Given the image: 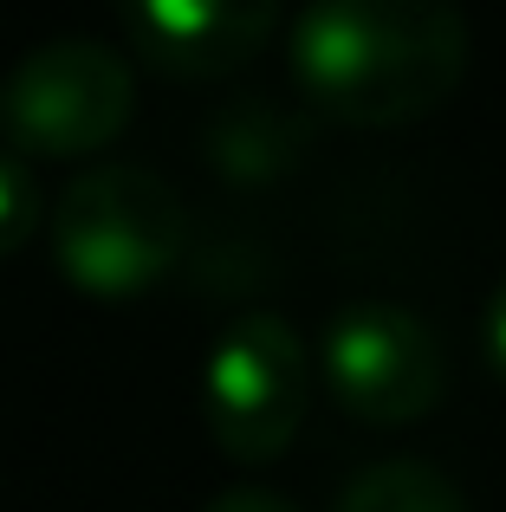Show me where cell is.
I'll use <instances>...</instances> for the list:
<instances>
[{"instance_id":"obj_1","label":"cell","mask_w":506,"mask_h":512,"mask_svg":"<svg viewBox=\"0 0 506 512\" xmlns=\"http://www.w3.org/2000/svg\"><path fill=\"white\" fill-rule=\"evenodd\" d=\"M286 59L312 111L390 130L455 98L468 20L442 0H312L286 33Z\"/></svg>"},{"instance_id":"obj_2","label":"cell","mask_w":506,"mask_h":512,"mask_svg":"<svg viewBox=\"0 0 506 512\" xmlns=\"http://www.w3.org/2000/svg\"><path fill=\"white\" fill-rule=\"evenodd\" d=\"M182 195L143 163H98L52 201V260L98 299L143 292L182 260Z\"/></svg>"},{"instance_id":"obj_3","label":"cell","mask_w":506,"mask_h":512,"mask_svg":"<svg viewBox=\"0 0 506 512\" xmlns=\"http://www.w3.org/2000/svg\"><path fill=\"white\" fill-rule=\"evenodd\" d=\"M137 72L130 52L91 33L26 46L0 78V130L33 156H91L130 124Z\"/></svg>"},{"instance_id":"obj_4","label":"cell","mask_w":506,"mask_h":512,"mask_svg":"<svg viewBox=\"0 0 506 512\" xmlns=\"http://www.w3.org/2000/svg\"><path fill=\"white\" fill-rule=\"evenodd\" d=\"M312 402V357L279 312H241L221 325L202 370L208 435L234 461H273L299 435Z\"/></svg>"},{"instance_id":"obj_5","label":"cell","mask_w":506,"mask_h":512,"mask_svg":"<svg viewBox=\"0 0 506 512\" xmlns=\"http://www.w3.org/2000/svg\"><path fill=\"white\" fill-rule=\"evenodd\" d=\"M325 383L357 422H422L448 383L442 338L396 299H351L325 325Z\"/></svg>"},{"instance_id":"obj_6","label":"cell","mask_w":506,"mask_h":512,"mask_svg":"<svg viewBox=\"0 0 506 512\" xmlns=\"http://www.w3.org/2000/svg\"><path fill=\"white\" fill-rule=\"evenodd\" d=\"M273 0H137L124 39L143 65L176 78H221L273 39Z\"/></svg>"},{"instance_id":"obj_7","label":"cell","mask_w":506,"mask_h":512,"mask_svg":"<svg viewBox=\"0 0 506 512\" xmlns=\"http://www.w3.org/2000/svg\"><path fill=\"white\" fill-rule=\"evenodd\" d=\"M305 150H312V117L286 98H266V91H241V98L215 104L202 117L208 169L241 182V188H260L273 175H286Z\"/></svg>"},{"instance_id":"obj_8","label":"cell","mask_w":506,"mask_h":512,"mask_svg":"<svg viewBox=\"0 0 506 512\" xmlns=\"http://www.w3.org/2000/svg\"><path fill=\"white\" fill-rule=\"evenodd\" d=\"M331 512H468V493L435 461L396 454V461H370L364 474L344 480V493H338Z\"/></svg>"},{"instance_id":"obj_9","label":"cell","mask_w":506,"mask_h":512,"mask_svg":"<svg viewBox=\"0 0 506 512\" xmlns=\"http://www.w3.org/2000/svg\"><path fill=\"white\" fill-rule=\"evenodd\" d=\"M39 221H52V208H46V195H39L33 169L13 150H0V260L20 253L26 240L39 234Z\"/></svg>"},{"instance_id":"obj_10","label":"cell","mask_w":506,"mask_h":512,"mask_svg":"<svg viewBox=\"0 0 506 512\" xmlns=\"http://www.w3.org/2000/svg\"><path fill=\"white\" fill-rule=\"evenodd\" d=\"M202 512H299L286 500V493H266V487H228V493H215Z\"/></svg>"},{"instance_id":"obj_11","label":"cell","mask_w":506,"mask_h":512,"mask_svg":"<svg viewBox=\"0 0 506 512\" xmlns=\"http://www.w3.org/2000/svg\"><path fill=\"white\" fill-rule=\"evenodd\" d=\"M481 338H487V363L506 376V279L494 286V299H487V325H481Z\"/></svg>"}]
</instances>
